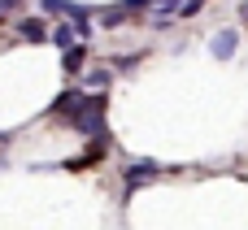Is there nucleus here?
I'll use <instances>...</instances> for the list:
<instances>
[{
    "mask_svg": "<svg viewBox=\"0 0 248 230\" xmlns=\"http://www.w3.org/2000/svg\"><path fill=\"white\" fill-rule=\"evenodd\" d=\"M9 9H17V0H0V13H9Z\"/></svg>",
    "mask_w": 248,
    "mask_h": 230,
    "instance_id": "nucleus-7",
    "label": "nucleus"
},
{
    "mask_svg": "<svg viewBox=\"0 0 248 230\" xmlns=\"http://www.w3.org/2000/svg\"><path fill=\"white\" fill-rule=\"evenodd\" d=\"M22 35H26V39H44V22L26 17V22H22Z\"/></svg>",
    "mask_w": 248,
    "mask_h": 230,
    "instance_id": "nucleus-4",
    "label": "nucleus"
},
{
    "mask_svg": "<svg viewBox=\"0 0 248 230\" xmlns=\"http://www.w3.org/2000/svg\"><path fill=\"white\" fill-rule=\"evenodd\" d=\"M61 109H74L78 113V96H61ZM74 126H83V130H100V100H92L87 104V117H74Z\"/></svg>",
    "mask_w": 248,
    "mask_h": 230,
    "instance_id": "nucleus-1",
    "label": "nucleus"
},
{
    "mask_svg": "<svg viewBox=\"0 0 248 230\" xmlns=\"http://www.w3.org/2000/svg\"><path fill=\"white\" fill-rule=\"evenodd\" d=\"M235 43H240V35H235V30H218L209 48H214V57H218V61H231V57H235Z\"/></svg>",
    "mask_w": 248,
    "mask_h": 230,
    "instance_id": "nucleus-2",
    "label": "nucleus"
},
{
    "mask_svg": "<svg viewBox=\"0 0 248 230\" xmlns=\"http://www.w3.org/2000/svg\"><path fill=\"white\" fill-rule=\"evenodd\" d=\"M44 9H48V13H74V17H87V9H83V4H70V0H44Z\"/></svg>",
    "mask_w": 248,
    "mask_h": 230,
    "instance_id": "nucleus-3",
    "label": "nucleus"
},
{
    "mask_svg": "<svg viewBox=\"0 0 248 230\" xmlns=\"http://www.w3.org/2000/svg\"><path fill=\"white\" fill-rule=\"evenodd\" d=\"M244 17H248V4H244Z\"/></svg>",
    "mask_w": 248,
    "mask_h": 230,
    "instance_id": "nucleus-9",
    "label": "nucleus"
},
{
    "mask_svg": "<svg viewBox=\"0 0 248 230\" xmlns=\"http://www.w3.org/2000/svg\"><path fill=\"white\" fill-rule=\"evenodd\" d=\"M161 4H174V0H161Z\"/></svg>",
    "mask_w": 248,
    "mask_h": 230,
    "instance_id": "nucleus-8",
    "label": "nucleus"
},
{
    "mask_svg": "<svg viewBox=\"0 0 248 230\" xmlns=\"http://www.w3.org/2000/svg\"><path fill=\"white\" fill-rule=\"evenodd\" d=\"M83 65V43H70V52H65V70H78Z\"/></svg>",
    "mask_w": 248,
    "mask_h": 230,
    "instance_id": "nucleus-5",
    "label": "nucleus"
},
{
    "mask_svg": "<svg viewBox=\"0 0 248 230\" xmlns=\"http://www.w3.org/2000/svg\"><path fill=\"white\" fill-rule=\"evenodd\" d=\"M57 43H61V48H70V43H74V30H70V26H61V30H57Z\"/></svg>",
    "mask_w": 248,
    "mask_h": 230,
    "instance_id": "nucleus-6",
    "label": "nucleus"
}]
</instances>
